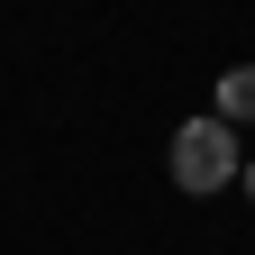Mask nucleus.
<instances>
[{
    "instance_id": "1",
    "label": "nucleus",
    "mask_w": 255,
    "mask_h": 255,
    "mask_svg": "<svg viewBox=\"0 0 255 255\" xmlns=\"http://www.w3.org/2000/svg\"><path fill=\"white\" fill-rule=\"evenodd\" d=\"M164 164H173V182L191 191V201H210V191H228L246 173V155H237V128L228 119H182L173 146H164Z\"/></svg>"
},
{
    "instance_id": "2",
    "label": "nucleus",
    "mask_w": 255,
    "mask_h": 255,
    "mask_svg": "<svg viewBox=\"0 0 255 255\" xmlns=\"http://www.w3.org/2000/svg\"><path fill=\"white\" fill-rule=\"evenodd\" d=\"M210 119H228V128H255V64H228L210 91Z\"/></svg>"
},
{
    "instance_id": "3",
    "label": "nucleus",
    "mask_w": 255,
    "mask_h": 255,
    "mask_svg": "<svg viewBox=\"0 0 255 255\" xmlns=\"http://www.w3.org/2000/svg\"><path fill=\"white\" fill-rule=\"evenodd\" d=\"M237 191H246V201H255V155H246V173H237Z\"/></svg>"
}]
</instances>
